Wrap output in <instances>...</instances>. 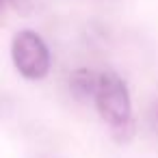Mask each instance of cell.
Wrapping results in <instances>:
<instances>
[{
	"label": "cell",
	"instance_id": "cell-4",
	"mask_svg": "<svg viewBox=\"0 0 158 158\" xmlns=\"http://www.w3.org/2000/svg\"><path fill=\"white\" fill-rule=\"evenodd\" d=\"M154 119L158 121V102H156V106H154Z\"/></svg>",
	"mask_w": 158,
	"mask_h": 158
},
{
	"label": "cell",
	"instance_id": "cell-2",
	"mask_svg": "<svg viewBox=\"0 0 158 158\" xmlns=\"http://www.w3.org/2000/svg\"><path fill=\"white\" fill-rule=\"evenodd\" d=\"M11 56L15 69L26 80H41L50 72V50L35 31H18L11 41Z\"/></svg>",
	"mask_w": 158,
	"mask_h": 158
},
{
	"label": "cell",
	"instance_id": "cell-3",
	"mask_svg": "<svg viewBox=\"0 0 158 158\" xmlns=\"http://www.w3.org/2000/svg\"><path fill=\"white\" fill-rule=\"evenodd\" d=\"M98 82H100V74L87 69V67H80L76 69L72 76H69V89L76 98L80 100H87V98H95V91H98Z\"/></svg>",
	"mask_w": 158,
	"mask_h": 158
},
{
	"label": "cell",
	"instance_id": "cell-1",
	"mask_svg": "<svg viewBox=\"0 0 158 158\" xmlns=\"http://www.w3.org/2000/svg\"><path fill=\"white\" fill-rule=\"evenodd\" d=\"M93 100L100 117L110 126L115 136L128 139L132 134V104L126 82L113 72L100 74V82Z\"/></svg>",
	"mask_w": 158,
	"mask_h": 158
},
{
	"label": "cell",
	"instance_id": "cell-5",
	"mask_svg": "<svg viewBox=\"0 0 158 158\" xmlns=\"http://www.w3.org/2000/svg\"><path fill=\"white\" fill-rule=\"evenodd\" d=\"M5 5H11V0H0V9H2Z\"/></svg>",
	"mask_w": 158,
	"mask_h": 158
}]
</instances>
